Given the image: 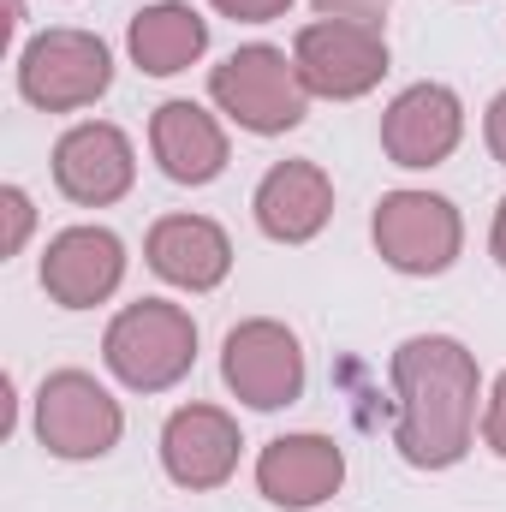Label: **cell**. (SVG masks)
<instances>
[{
  "label": "cell",
  "instance_id": "4",
  "mask_svg": "<svg viewBox=\"0 0 506 512\" xmlns=\"http://www.w3.org/2000/svg\"><path fill=\"white\" fill-rule=\"evenodd\" d=\"M209 96L221 102V114H233V120L245 131H256V137L292 131L304 120V102H310L298 66H292L280 48H268V42H251V48L227 54V60L209 72Z\"/></svg>",
  "mask_w": 506,
  "mask_h": 512
},
{
  "label": "cell",
  "instance_id": "18",
  "mask_svg": "<svg viewBox=\"0 0 506 512\" xmlns=\"http://www.w3.org/2000/svg\"><path fill=\"white\" fill-rule=\"evenodd\" d=\"M0 209H6V239H0V251L18 256V251H24V239H30V221H36V209H30V197H24V185H6V191H0Z\"/></svg>",
  "mask_w": 506,
  "mask_h": 512
},
{
  "label": "cell",
  "instance_id": "5",
  "mask_svg": "<svg viewBox=\"0 0 506 512\" xmlns=\"http://www.w3.org/2000/svg\"><path fill=\"white\" fill-rule=\"evenodd\" d=\"M292 66L310 96L352 102L387 78V36H381V24H358V18H316L298 30Z\"/></svg>",
  "mask_w": 506,
  "mask_h": 512
},
{
  "label": "cell",
  "instance_id": "11",
  "mask_svg": "<svg viewBox=\"0 0 506 512\" xmlns=\"http://www.w3.org/2000/svg\"><path fill=\"white\" fill-rule=\"evenodd\" d=\"M126 280V245L108 227H66L42 256V292L60 310H90Z\"/></svg>",
  "mask_w": 506,
  "mask_h": 512
},
{
  "label": "cell",
  "instance_id": "19",
  "mask_svg": "<svg viewBox=\"0 0 506 512\" xmlns=\"http://www.w3.org/2000/svg\"><path fill=\"white\" fill-rule=\"evenodd\" d=\"M215 12H227V18H239V24H268V18H280L292 0H209Z\"/></svg>",
  "mask_w": 506,
  "mask_h": 512
},
{
  "label": "cell",
  "instance_id": "6",
  "mask_svg": "<svg viewBox=\"0 0 506 512\" xmlns=\"http://www.w3.org/2000/svg\"><path fill=\"white\" fill-rule=\"evenodd\" d=\"M36 435L54 459H102L126 435V411L84 370H54L36 393Z\"/></svg>",
  "mask_w": 506,
  "mask_h": 512
},
{
  "label": "cell",
  "instance_id": "12",
  "mask_svg": "<svg viewBox=\"0 0 506 512\" xmlns=\"http://www.w3.org/2000/svg\"><path fill=\"white\" fill-rule=\"evenodd\" d=\"M239 423L221 405H179L161 429V465L179 489H221L239 471Z\"/></svg>",
  "mask_w": 506,
  "mask_h": 512
},
{
  "label": "cell",
  "instance_id": "21",
  "mask_svg": "<svg viewBox=\"0 0 506 512\" xmlns=\"http://www.w3.org/2000/svg\"><path fill=\"white\" fill-rule=\"evenodd\" d=\"M322 18H358V24H376L387 12V0H316Z\"/></svg>",
  "mask_w": 506,
  "mask_h": 512
},
{
  "label": "cell",
  "instance_id": "15",
  "mask_svg": "<svg viewBox=\"0 0 506 512\" xmlns=\"http://www.w3.org/2000/svg\"><path fill=\"white\" fill-rule=\"evenodd\" d=\"M143 251L167 286H185V292H215L233 268V239L209 215H161Z\"/></svg>",
  "mask_w": 506,
  "mask_h": 512
},
{
  "label": "cell",
  "instance_id": "1",
  "mask_svg": "<svg viewBox=\"0 0 506 512\" xmlns=\"http://www.w3.org/2000/svg\"><path fill=\"white\" fill-rule=\"evenodd\" d=\"M399 423L393 447L417 471H447L471 453L477 429V358L447 334H417L393 352Z\"/></svg>",
  "mask_w": 506,
  "mask_h": 512
},
{
  "label": "cell",
  "instance_id": "22",
  "mask_svg": "<svg viewBox=\"0 0 506 512\" xmlns=\"http://www.w3.org/2000/svg\"><path fill=\"white\" fill-rule=\"evenodd\" d=\"M483 137H489V149H495V161L506 167V90L489 102V120H483Z\"/></svg>",
  "mask_w": 506,
  "mask_h": 512
},
{
  "label": "cell",
  "instance_id": "10",
  "mask_svg": "<svg viewBox=\"0 0 506 512\" xmlns=\"http://www.w3.org/2000/svg\"><path fill=\"white\" fill-rule=\"evenodd\" d=\"M465 137V108L447 84H411L381 114V149L393 167H441Z\"/></svg>",
  "mask_w": 506,
  "mask_h": 512
},
{
  "label": "cell",
  "instance_id": "8",
  "mask_svg": "<svg viewBox=\"0 0 506 512\" xmlns=\"http://www.w3.org/2000/svg\"><path fill=\"white\" fill-rule=\"evenodd\" d=\"M221 376L227 387L256 405V411H280L304 393V346L292 328L256 316V322H239L221 346Z\"/></svg>",
  "mask_w": 506,
  "mask_h": 512
},
{
  "label": "cell",
  "instance_id": "3",
  "mask_svg": "<svg viewBox=\"0 0 506 512\" xmlns=\"http://www.w3.org/2000/svg\"><path fill=\"white\" fill-rule=\"evenodd\" d=\"M114 54L96 30H42L18 54V96L42 114H72L108 96Z\"/></svg>",
  "mask_w": 506,
  "mask_h": 512
},
{
  "label": "cell",
  "instance_id": "17",
  "mask_svg": "<svg viewBox=\"0 0 506 512\" xmlns=\"http://www.w3.org/2000/svg\"><path fill=\"white\" fill-rule=\"evenodd\" d=\"M126 42H131V60H137L149 78H173V72H185L191 60H203L209 24H203L191 6H179V0H161V6H149V12L131 18Z\"/></svg>",
  "mask_w": 506,
  "mask_h": 512
},
{
  "label": "cell",
  "instance_id": "23",
  "mask_svg": "<svg viewBox=\"0 0 506 512\" xmlns=\"http://www.w3.org/2000/svg\"><path fill=\"white\" fill-rule=\"evenodd\" d=\"M489 245H495V262L506 268V197H501V209H495V233H489Z\"/></svg>",
  "mask_w": 506,
  "mask_h": 512
},
{
  "label": "cell",
  "instance_id": "16",
  "mask_svg": "<svg viewBox=\"0 0 506 512\" xmlns=\"http://www.w3.org/2000/svg\"><path fill=\"white\" fill-rule=\"evenodd\" d=\"M149 149L173 185H209L227 173V131L197 102H161L149 120Z\"/></svg>",
  "mask_w": 506,
  "mask_h": 512
},
{
  "label": "cell",
  "instance_id": "7",
  "mask_svg": "<svg viewBox=\"0 0 506 512\" xmlns=\"http://www.w3.org/2000/svg\"><path fill=\"white\" fill-rule=\"evenodd\" d=\"M376 251L399 274H447L465 245V221L447 197L435 191H387L376 203Z\"/></svg>",
  "mask_w": 506,
  "mask_h": 512
},
{
  "label": "cell",
  "instance_id": "9",
  "mask_svg": "<svg viewBox=\"0 0 506 512\" xmlns=\"http://www.w3.org/2000/svg\"><path fill=\"white\" fill-rule=\"evenodd\" d=\"M137 179V155H131V137L108 120H84L54 143V185L84 203V209H108L120 203Z\"/></svg>",
  "mask_w": 506,
  "mask_h": 512
},
{
  "label": "cell",
  "instance_id": "20",
  "mask_svg": "<svg viewBox=\"0 0 506 512\" xmlns=\"http://www.w3.org/2000/svg\"><path fill=\"white\" fill-rule=\"evenodd\" d=\"M483 441H489V447L506 459V376L495 382V393H489V411H483Z\"/></svg>",
  "mask_w": 506,
  "mask_h": 512
},
{
  "label": "cell",
  "instance_id": "2",
  "mask_svg": "<svg viewBox=\"0 0 506 512\" xmlns=\"http://www.w3.org/2000/svg\"><path fill=\"white\" fill-rule=\"evenodd\" d=\"M102 358L131 393H161V387L191 376V364H197V322H191V310H179L167 298L126 304L108 322V334H102Z\"/></svg>",
  "mask_w": 506,
  "mask_h": 512
},
{
  "label": "cell",
  "instance_id": "14",
  "mask_svg": "<svg viewBox=\"0 0 506 512\" xmlns=\"http://www.w3.org/2000/svg\"><path fill=\"white\" fill-rule=\"evenodd\" d=\"M346 483V453L328 435H280L256 459V489L274 507H322Z\"/></svg>",
  "mask_w": 506,
  "mask_h": 512
},
{
  "label": "cell",
  "instance_id": "13",
  "mask_svg": "<svg viewBox=\"0 0 506 512\" xmlns=\"http://www.w3.org/2000/svg\"><path fill=\"white\" fill-rule=\"evenodd\" d=\"M256 227L274 245H310L334 215V179L316 161H274L256 185Z\"/></svg>",
  "mask_w": 506,
  "mask_h": 512
}]
</instances>
